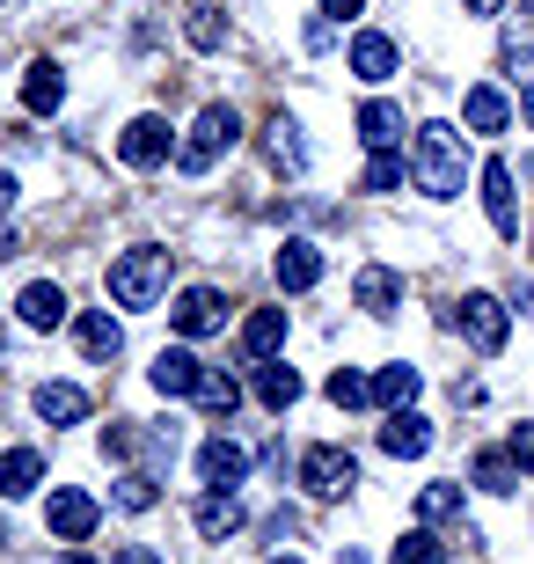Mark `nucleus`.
Listing matches in <instances>:
<instances>
[{"instance_id":"f257e3e1","label":"nucleus","mask_w":534,"mask_h":564,"mask_svg":"<svg viewBox=\"0 0 534 564\" xmlns=\"http://www.w3.org/2000/svg\"><path fill=\"white\" fill-rule=\"evenodd\" d=\"M411 176L425 198H461V184H469V147H461V132L454 126H417L411 140Z\"/></svg>"},{"instance_id":"f03ea898","label":"nucleus","mask_w":534,"mask_h":564,"mask_svg":"<svg viewBox=\"0 0 534 564\" xmlns=\"http://www.w3.org/2000/svg\"><path fill=\"white\" fill-rule=\"evenodd\" d=\"M162 293H168V250L140 242V250H124L118 264H110V301H118V308H154Z\"/></svg>"},{"instance_id":"7ed1b4c3","label":"nucleus","mask_w":534,"mask_h":564,"mask_svg":"<svg viewBox=\"0 0 534 564\" xmlns=\"http://www.w3.org/2000/svg\"><path fill=\"white\" fill-rule=\"evenodd\" d=\"M235 140H242V118H235V104H206L198 118H190V140H176V169H184V176H206V169L220 162Z\"/></svg>"},{"instance_id":"20e7f679","label":"nucleus","mask_w":534,"mask_h":564,"mask_svg":"<svg viewBox=\"0 0 534 564\" xmlns=\"http://www.w3.org/2000/svg\"><path fill=\"white\" fill-rule=\"evenodd\" d=\"M447 330L469 337V352L498 359V352H505V337H513V308H505L498 293H461V301L447 308Z\"/></svg>"},{"instance_id":"39448f33","label":"nucleus","mask_w":534,"mask_h":564,"mask_svg":"<svg viewBox=\"0 0 534 564\" xmlns=\"http://www.w3.org/2000/svg\"><path fill=\"white\" fill-rule=\"evenodd\" d=\"M301 484H308V499H345L359 484V462L337 440H315V447H301Z\"/></svg>"},{"instance_id":"423d86ee","label":"nucleus","mask_w":534,"mask_h":564,"mask_svg":"<svg viewBox=\"0 0 534 564\" xmlns=\"http://www.w3.org/2000/svg\"><path fill=\"white\" fill-rule=\"evenodd\" d=\"M476 184H483V213H491V228L505 235V242H520V169L491 154V162L476 169Z\"/></svg>"},{"instance_id":"0eeeda50","label":"nucleus","mask_w":534,"mask_h":564,"mask_svg":"<svg viewBox=\"0 0 534 564\" xmlns=\"http://www.w3.org/2000/svg\"><path fill=\"white\" fill-rule=\"evenodd\" d=\"M168 154H176V132H168V118H154V110H146V118H132V126H124V140H118V162L124 169H162Z\"/></svg>"},{"instance_id":"6e6552de","label":"nucleus","mask_w":534,"mask_h":564,"mask_svg":"<svg viewBox=\"0 0 534 564\" xmlns=\"http://www.w3.org/2000/svg\"><path fill=\"white\" fill-rule=\"evenodd\" d=\"M168 323H176V337L227 330V293L220 286H184V293H176V308H168Z\"/></svg>"},{"instance_id":"1a4fd4ad","label":"nucleus","mask_w":534,"mask_h":564,"mask_svg":"<svg viewBox=\"0 0 534 564\" xmlns=\"http://www.w3.org/2000/svg\"><path fill=\"white\" fill-rule=\"evenodd\" d=\"M461 126L483 132V140L513 132V96H505L498 82H469V88H461Z\"/></svg>"},{"instance_id":"9d476101","label":"nucleus","mask_w":534,"mask_h":564,"mask_svg":"<svg viewBox=\"0 0 534 564\" xmlns=\"http://www.w3.org/2000/svg\"><path fill=\"white\" fill-rule=\"evenodd\" d=\"M242 477H249V447L227 440V433H212L206 447H198V484H206V491H235Z\"/></svg>"},{"instance_id":"9b49d317","label":"nucleus","mask_w":534,"mask_h":564,"mask_svg":"<svg viewBox=\"0 0 534 564\" xmlns=\"http://www.w3.org/2000/svg\"><path fill=\"white\" fill-rule=\"evenodd\" d=\"M96 521H103V506L88 499V491H52V506H44V528H52L59 543H88Z\"/></svg>"},{"instance_id":"f8f14e48","label":"nucleus","mask_w":534,"mask_h":564,"mask_svg":"<svg viewBox=\"0 0 534 564\" xmlns=\"http://www.w3.org/2000/svg\"><path fill=\"white\" fill-rule=\"evenodd\" d=\"M345 59H351V74H359L367 88H381V82H395V66H403V52H395V37H389V30H359Z\"/></svg>"},{"instance_id":"ddd939ff","label":"nucleus","mask_w":534,"mask_h":564,"mask_svg":"<svg viewBox=\"0 0 534 564\" xmlns=\"http://www.w3.org/2000/svg\"><path fill=\"white\" fill-rule=\"evenodd\" d=\"M271 272H279V286H286V293H308V286H323V250H315L308 235H286L279 257H271Z\"/></svg>"},{"instance_id":"4468645a","label":"nucleus","mask_w":534,"mask_h":564,"mask_svg":"<svg viewBox=\"0 0 534 564\" xmlns=\"http://www.w3.org/2000/svg\"><path fill=\"white\" fill-rule=\"evenodd\" d=\"M198 375H206V359L184 352V345H162L154 367H146V381H154L162 397H198Z\"/></svg>"},{"instance_id":"2eb2a0df","label":"nucleus","mask_w":534,"mask_h":564,"mask_svg":"<svg viewBox=\"0 0 534 564\" xmlns=\"http://www.w3.org/2000/svg\"><path fill=\"white\" fill-rule=\"evenodd\" d=\"M498 66H505V82H513V96H520V118H527V132H534V44L520 37V30H505V37H498Z\"/></svg>"},{"instance_id":"dca6fc26","label":"nucleus","mask_w":534,"mask_h":564,"mask_svg":"<svg viewBox=\"0 0 534 564\" xmlns=\"http://www.w3.org/2000/svg\"><path fill=\"white\" fill-rule=\"evenodd\" d=\"M264 162L279 169V176H308V162H315L308 140H301V126H293L286 110H279V118L264 126Z\"/></svg>"},{"instance_id":"f3484780","label":"nucleus","mask_w":534,"mask_h":564,"mask_svg":"<svg viewBox=\"0 0 534 564\" xmlns=\"http://www.w3.org/2000/svg\"><path fill=\"white\" fill-rule=\"evenodd\" d=\"M351 126H359V140H367V154H395V147H403V110H395L389 96H367Z\"/></svg>"},{"instance_id":"a211bd4d","label":"nucleus","mask_w":534,"mask_h":564,"mask_svg":"<svg viewBox=\"0 0 534 564\" xmlns=\"http://www.w3.org/2000/svg\"><path fill=\"white\" fill-rule=\"evenodd\" d=\"M59 104H66V66L59 59H30V66H22V110L52 118Z\"/></svg>"},{"instance_id":"6ab92c4d","label":"nucleus","mask_w":534,"mask_h":564,"mask_svg":"<svg viewBox=\"0 0 534 564\" xmlns=\"http://www.w3.org/2000/svg\"><path fill=\"white\" fill-rule=\"evenodd\" d=\"M520 477H527V469L513 462V447H483V455L469 462V484H476V491H491V499H513Z\"/></svg>"},{"instance_id":"aec40b11","label":"nucleus","mask_w":534,"mask_h":564,"mask_svg":"<svg viewBox=\"0 0 534 564\" xmlns=\"http://www.w3.org/2000/svg\"><path fill=\"white\" fill-rule=\"evenodd\" d=\"M66 286H52V279H37V286H22V301H15V315H22V330H59L66 323Z\"/></svg>"},{"instance_id":"412c9836","label":"nucleus","mask_w":534,"mask_h":564,"mask_svg":"<svg viewBox=\"0 0 534 564\" xmlns=\"http://www.w3.org/2000/svg\"><path fill=\"white\" fill-rule=\"evenodd\" d=\"M190 521H198V535H206V543H227V535H242V499H235V491H206V499L190 506Z\"/></svg>"},{"instance_id":"4be33fe9","label":"nucleus","mask_w":534,"mask_h":564,"mask_svg":"<svg viewBox=\"0 0 534 564\" xmlns=\"http://www.w3.org/2000/svg\"><path fill=\"white\" fill-rule=\"evenodd\" d=\"M432 447V425L417 419L411 403H403V411H389V425H381V455H395V462H417Z\"/></svg>"},{"instance_id":"5701e85b","label":"nucleus","mask_w":534,"mask_h":564,"mask_svg":"<svg viewBox=\"0 0 534 564\" xmlns=\"http://www.w3.org/2000/svg\"><path fill=\"white\" fill-rule=\"evenodd\" d=\"M74 337H81V352L96 359V367H110V359L124 352V323H118L110 308H88L81 323H74Z\"/></svg>"},{"instance_id":"b1692460","label":"nucleus","mask_w":534,"mask_h":564,"mask_svg":"<svg viewBox=\"0 0 534 564\" xmlns=\"http://www.w3.org/2000/svg\"><path fill=\"white\" fill-rule=\"evenodd\" d=\"M37 419L44 425H81L88 419V389H74V381H37Z\"/></svg>"},{"instance_id":"393cba45","label":"nucleus","mask_w":534,"mask_h":564,"mask_svg":"<svg viewBox=\"0 0 534 564\" xmlns=\"http://www.w3.org/2000/svg\"><path fill=\"white\" fill-rule=\"evenodd\" d=\"M351 301H359L367 315H395L403 308V279H395L389 264H367V272L351 279Z\"/></svg>"},{"instance_id":"a878e982","label":"nucleus","mask_w":534,"mask_h":564,"mask_svg":"<svg viewBox=\"0 0 534 564\" xmlns=\"http://www.w3.org/2000/svg\"><path fill=\"white\" fill-rule=\"evenodd\" d=\"M257 403H264V411H279V419L301 403V375H293L286 359H257Z\"/></svg>"},{"instance_id":"bb28decb","label":"nucleus","mask_w":534,"mask_h":564,"mask_svg":"<svg viewBox=\"0 0 534 564\" xmlns=\"http://www.w3.org/2000/svg\"><path fill=\"white\" fill-rule=\"evenodd\" d=\"M37 484H44V455L37 447H8V455H0V499H30Z\"/></svg>"},{"instance_id":"cd10ccee","label":"nucleus","mask_w":534,"mask_h":564,"mask_svg":"<svg viewBox=\"0 0 534 564\" xmlns=\"http://www.w3.org/2000/svg\"><path fill=\"white\" fill-rule=\"evenodd\" d=\"M242 352L249 359H279L286 352V308H257L242 323Z\"/></svg>"},{"instance_id":"c85d7f7f","label":"nucleus","mask_w":534,"mask_h":564,"mask_svg":"<svg viewBox=\"0 0 534 564\" xmlns=\"http://www.w3.org/2000/svg\"><path fill=\"white\" fill-rule=\"evenodd\" d=\"M417 389H425V375H417L411 359H395V367H381V375H373V403H381V411H403V403H417Z\"/></svg>"},{"instance_id":"c756f323","label":"nucleus","mask_w":534,"mask_h":564,"mask_svg":"<svg viewBox=\"0 0 534 564\" xmlns=\"http://www.w3.org/2000/svg\"><path fill=\"white\" fill-rule=\"evenodd\" d=\"M154 499H162V477H154V469H124V477L110 484V506H118V513H146Z\"/></svg>"},{"instance_id":"7c9ffc66","label":"nucleus","mask_w":534,"mask_h":564,"mask_svg":"<svg viewBox=\"0 0 534 564\" xmlns=\"http://www.w3.org/2000/svg\"><path fill=\"white\" fill-rule=\"evenodd\" d=\"M198 403H206L212 419H235V411H242V381L227 375V367H206V375H198Z\"/></svg>"},{"instance_id":"2f4dec72","label":"nucleus","mask_w":534,"mask_h":564,"mask_svg":"<svg viewBox=\"0 0 534 564\" xmlns=\"http://www.w3.org/2000/svg\"><path fill=\"white\" fill-rule=\"evenodd\" d=\"M184 44H190V52H220V44H227V15L198 0V8L184 15Z\"/></svg>"},{"instance_id":"473e14b6","label":"nucleus","mask_w":534,"mask_h":564,"mask_svg":"<svg viewBox=\"0 0 534 564\" xmlns=\"http://www.w3.org/2000/svg\"><path fill=\"white\" fill-rule=\"evenodd\" d=\"M461 506H469V491H461V484H425V491H417V521H461Z\"/></svg>"},{"instance_id":"72a5a7b5","label":"nucleus","mask_w":534,"mask_h":564,"mask_svg":"<svg viewBox=\"0 0 534 564\" xmlns=\"http://www.w3.org/2000/svg\"><path fill=\"white\" fill-rule=\"evenodd\" d=\"M329 403H337V411H367V403H373V375L337 367V375H329Z\"/></svg>"},{"instance_id":"f704fd0d","label":"nucleus","mask_w":534,"mask_h":564,"mask_svg":"<svg viewBox=\"0 0 534 564\" xmlns=\"http://www.w3.org/2000/svg\"><path fill=\"white\" fill-rule=\"evenodd\" d=\"M389 564H447V550H439V535H432V528L417 521L411 535H403V543L389 550Z\"/></svg>"},{"instance_id":"c9c22d12","label":"nucleus","mask_w":534,"mask_h":564,"mask_svg":"<svg viewBox=\"0 0 534 564\" xmlns=\"http://www.w3.org/2000/svg\"><path fill=\"white\" fill-rule=\"evenodd\" d=\"M359 191H373V198L403 191V154H367V176H359Z\"/></svg>"},{"instance_id":"e433bc0d","label":"nucleus","mask_w":534,"mask_h":564,"mask_svg":"<svg viewBox=\"0 0 534 564\" xmlns=\"http://www.w3.org/2000/svg\"><path fill=\"white\" fill-rule=\"evenodd\" d=\"M132 447H140V433H132V425H103V462H124Z\"/></svg>"},{"instance_id":"4c0bfd02","label":"nucleus","mask_w":534,"mask_h":564,"mask_svg":"<svg viewBox=\"0 0 534 564\" xmlns=\"http://www.w3.org/2000/svg\"><path fill=\"white\" fill-rule=\"evenodd\" d=\"M505 447H513V462H520V469H527V477H534V419H520Z\"/></svg>"},{"instance_id":"58836bf2","label":"nucleus","mask_w":534,"mask_h":564,"mask_svg":"<svg viewBox=\"0 0 534 564\" xmlns=\"http://www.w3.org/2000/svg\"><path fill=\"white\" fill-rule=\"evenodd\" d=\"M329 44H337V22L315 15V22H308V52H329Z\"/></svg>"},{"instance_id":"ea45409f","label":"nucleus","mask_w":534,"mask_h":564,"mask_svg":"<svg viewBox=\"0 0 534 564\" xmlns=\"http://www.w3.org/2000/svg\"><path fill=\"white\" fill-rule=\"evenodd\" d=\"M301 535V513H271V543H293Z\"/></svg>"},{"instance_id":"a19ab883","label":"nucleus","mask_w":534,"mask_h":564,"mask_svg":"<svg viewBox=\"0 0 534 564\" xmlns=\"http://www.w3.org/2000/svg\"><path fill=\"white\" fill-rule=\"evenodd\" d=\"M323 15H337V22H351V15H367V0H323Z\"/></svg>"},{"instance_id":"79ce46f5","label":"nucleus","mask_w":534,"mask_h":564,"mask_svg":"<svg viewBox=\"0 0 534 564\" xmlns=\"http://www.w3.org/2000/svg\"><path fill=\"white\" fill-rule=\"evenodd\" d=\"M110 564H162V557H154V550H146V543H124V550H118V557H110Z\"/></svg>"},{"instance_id":"37998d69","label":"nucleus","mask_w":534,"mask_h":564,"mask_svg":"<svg viewBox=\"0 0 534 564\" xmlns=\"http://www.w3.org/2000/svg\"><path fill=\"white\" fill-rule=\"evenodd\" d=\"M8 213H15V176L0 169V220H8Z\"/></svg>"},{"instance_id":"c03bdc74","label":"nucleus","mask_w":534,"mask_h":564,"mask_svg":"<svg viewBox=\"0 0 534 564\" xmlns=\"http://www.w3.org/2000/svg\"><path fill=\"white\" fill-rule=\"evenodd\" d=\"M513 308H520V315H534V279H520V293H513Z\"/></svg>"},{"instance_id":"a18cd8bd","label":"nucleus","mask_w":534,"mask_h":564,"mask_svg":"<svg viewBox=\"0 0 534 564\" xmlns=\"http://www.w3.org/2000/svg\"><path fill=\"white\" fill-rule=\"evenodd\" d=\"M461 8H469V15H498V8H505V0H461Z\"/></svg>"},{"instance_id":"49530a36","label":"nucleus","mask_w":534,"mask_h":564,"mask_svg":"<svg viewBox=\"0 0 534 564\" xmlns=\"http://www.w3.org/2000/svg\"><path fill=\"white\" fill-rule=\"evenodd\" d=\"M22 242H15V228H8V220H0V257H15Z\"/></svg>"},{"instance_id":"de8ad7c7","label":"nucleus","mask_w":534,"mask_h":564,"mask_svg":"<svg viewBox=\"0 0 534 564\" xmlns=\"http://www.w3.org/2000/svg\"><path fill=\"white\" fill-rule=\"evenodd\" d=\"M59 564H96V557H88V550H66V557Z\"/></svg>"},{"instance_id":"09e8293b","label":"nucleus","mask_w":534,"mask_h":564,"mask_svg":"<svg viewBox=\"0 0 534 564\" xmlns=\"http://www.w3.org/2000/svg\"><path fill=\"white\" fill-rule=\"evenodd\" d=\"M520 176H527V184H534V154H527V162H520Z\"/></svg>"},{"instance_id":"8fccbe9b","label":"nucleus","mask_w":534,"mask_h":564,"mask_svg":"<svg viewBox=\"0 0 534 564\" xmlns=\"http://www.w3.org/2000/svg\"><path fill=\"white\" fill-rule=\"evenodd\" d=\"M271 564H301V557H271Z\"/></svg>"},{"instance_id":"3c124183","label":"nucleus","mask_w":534,"mask_h":564,"mask_svg":"<svg viewBox=\"0 0 534 564\" xmlns=\"http://www.w3.org/2000/svg\"><path fill=\"white\" fill-rule=\"evenodd\" d=\"M527 8H534V0H527Z\"/></svg>"}]
</instances>
